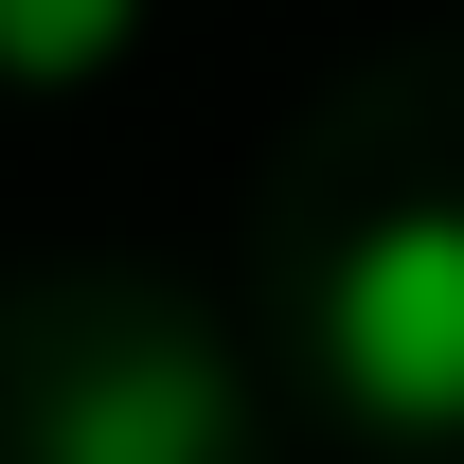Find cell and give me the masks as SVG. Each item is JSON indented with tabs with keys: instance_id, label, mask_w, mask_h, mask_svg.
Listing matches in <instances>:
<instances>
[{
	"instance_id": "obj_1",
	"label": "cell",
	"mask_w": 464,
	"mask_h": 464,
	"mask_svg": "<svg viewBox=\"0 0 464 464\" xmlns=\"http://www.w3.org/2000/svg\"><path fill=\"white\" fill-rule=\"evenodd\" d=\"M322 375L375 429H464V215H375L322 268Z\"/></svg>"
},
{
	"instance_id": "obj_2",
	"label": "cell",
	"mask_w": 464,
	"mask_h": 464,
	"mask_svg": "<svg viewBox=\"0 0 464 464\" xmlns=\"http://www.w3.org/2000/svg\"><path fill=\"white\" fill-rule=\"evenodd\" d=\"M36 464H232V375L197 340H143V357H108V375L54 393Z\"/></svg>"
},
{
	"instance_id": "obj_3",
	"label": "cell",
	"mask_w": 464,
	"mask_h": 464,
	"mask_svg": "<svg viewBox=\"0 0 464 464\" xmlns=\"http://www.w3.org/2000/svg\"><path fill=\"white\" fill-rule=\"evenodd\" d=\"M125 18H143V0H0V72H18V90H90V72L125 54Z\"/></svg>"
}]
</instances>
